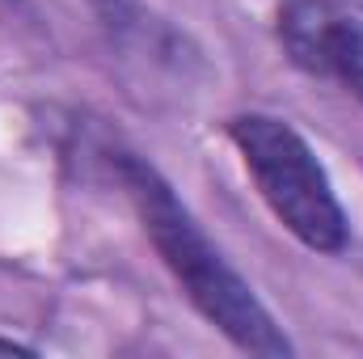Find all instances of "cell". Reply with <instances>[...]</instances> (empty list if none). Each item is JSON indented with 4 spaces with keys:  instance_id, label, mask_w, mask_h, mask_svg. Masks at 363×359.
<instances>
[{
    "instance_id": "cell-1",
    "label": "cell",
    "mask_w": 363,
    "mask_h": 359,
    "mask_svg": "<svg viewBox=\"0 0 363 359\" xmlns=\"http://www.w3.org/2000/svg\"><path fill=\"white\" fill-rule=\"evenodd\" d=\"M106 165H110L114 182L127 190V199L135 203L152 250L161 254V263L178 279L186 300L203 313V321H211L245 355H262V359L291 355L296 347L279 330L271 309L241 279V270L216 250V241L203 233V224L190 216V207L174 194V186L161 178V170L148 165L144 157L127 153V148H110Z\"/></svg>"
},
{
    "instance_id": "cell-2",
    "label": "cell",
    "mask_w": 363,
    "mask_h": 359,
    "mask_svg": "<svg viewBox=\"0 0 363 359\" xmlns=\"http://www.w3.org/2000/svg\"><path fill=\"white\" fill-rule=\"evenodd\" d=\"M228 140L258 186L274 220L313 254H342L351 245V220L334 194V182L308 140L279 114H237L228 118Z\"/></svg>"
},
{
    "instance_id": "cell-3",
    "label": "cell",
    "mask_w": 363,
    "mask_h": 359,
    "mask_svg": "<svg viewBox=\"0 0 363 359\" xmlns=\"http://www.w3.org/2000/svg\"><path fill=\"white\" fill-rule=\"evenodd\" d=\"M283 55L317 81H334L363 106V0H283Z\"/></svg>"
},
{
    "instance_id": "cell-4",
    "label": "cell",
    "mask_w": 363,
    "mask_h": 359,
    "mask_svg": "<svg viewBox=\"0 0 363 359\" xmlns=\"http://www.w3.org/2000/svg\"><path fill=\"white\" fill-rule=\"evenodd\" d=\"M0 351H4V355H30V347H21V343H4V338H0Z\"/></svg>"
}]
</instances>
